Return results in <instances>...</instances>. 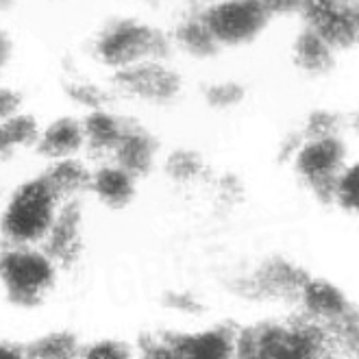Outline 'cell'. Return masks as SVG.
<instances>
[{"label": "cell", "instance_id": "6da1fadb", "mask_svg": "<svg viewBox=\"0 0 359 359\" xmlns=\"http://www.w3.org/2000/svg\"><path fill=\"white\" fill-rule=\"evenodd\" d=\"M46 220V209L44 205L39 203L37 196L25 198L20 203L18 209H13L11 214V229L15 231L18 236H33L41 229Z\"/></svg>", "mask_w": 359, "mask_h": 359}, {"label": "cell", "instance_id": "7a4b0ae2", "mask_svg": "<svg viewBox=\"0 0 359 359\" xmlns=\"http://www.w3.org/2000/svg\"><path fill=\"white\" fill-rule=\"evenodd\" d=\"M48 274L44 262H37V259H20L13 270H11V277L18 285L29 287V285H37L44 281V277Z\"/></svg>", "mask_w": 359, "mask_h": 359}]
</instances>
